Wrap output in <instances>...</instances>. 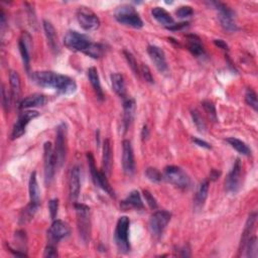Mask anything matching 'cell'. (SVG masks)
Listing matches in <instances>:
<instances>
[{"label":"cell","instance_id":"1","mask_svg":"<svg viewBox=\"0 0 258 258\" xmlns=\"http://www.w3.org/2000/svg\"><path fill=\"white\" fill-rule=\"evenodd\" d=\"M31 79L41 88H52L64 95L73 94L77 90V84L72 78L51 71L33 72Z\"/></svg>","mask_w":258,"mask_h":258},{"label":"cell","instance_id":"2","mask_svg":"<svg viewBox=\"0 0 258 258\" xmlns=\"http://www.w3.org/2000/svg\"><path fill=\"white\" fill-rule=\"evenodd\" d=\"M76 217L77 228L80 239L84 244H88L91 238V211L88 206L84 204H76Z\"/></svg>","mask_w":258,"mask_h":258},{"label":"cell","instance_id":"3","mask_svg":"<svg viewBox=\"0 0 258 258\" xmlns=\"http://www.w3.org/2000/svg\"><path fill=\"white\" fill-rule=\"evenodd\" d=\"M93 41L83 33L76 31H69L64 36V45L67 49L73 52H81L85 55L91 48Z\"/></svg>","mask_w":258,"mask_h":258},{"label":"cell","instance_id":"4","mask_svg":"<svg viewBox=\"0 0 258 258\" xmlns=\"http://www.w3.org/2000/svg\"><path fill=\"white\" fill-rule=\"evenodd\" d=\"M129 226L130 221L126 216H122L118 219L114 234V239L118 250L121 253H128L130 251V242H129Z\"/></svg>","mask_w":258,"mask_h":258},{"label":"cell","instance_id":"5","mask_svg":"<svg viewBox=\"0 0 258 258\" xmlns=\"http://www.w3.org/2000/svg\"><path fill=\"white\" fill-rule=\"evenodd\" d=\"M115 18L119 24L133 29H142L143 21L132 6L123 5L115 11Z\"/></svg>","mask_w":258,"mask_h":258},{"label":"cell","instance_id":"6","mask_svg":"<svg viewBox=\"0 0 258 258\" xmlns=\"http://www.w3.org/2000/svg\"><path fill=\"white\" fill-rule=\"evenodd\" d=\"M210 4L213 5L215 9H217L219 23L224 31L228 32H235L238 30V27H237V24H236V19H235V13L230 7H228L224 3L217 2V1L210 2Z\"/></svg>","mask_w":258,"mask_h":258},{"label":"cell","instance_id":"7","mask_svg":"<svg viewBox=\"0 0 258 258\" xmlns=\"http://www.w3.org/2000/svg\"><path fill=\"white\" fill-rule=\"evenodd\" d=\"M57 168L62 167L67 156V125L66 123H61L57 128L56 135V146L54 149Z\"/></svg>","mask_w":258,"mask_h":258},{"label":"cell","instance_id":"8","mask_svg":"<svg viewBox=\"0 0 258 258\" xmlns=\"http://www.w3.org/2000/svg\"><path fill=\"white\" fill-rule=\"evenodd\" d=\"M87 160H88V164H89V169H90V173H91V177L92 180L94 182V184L99 187L100 189H102L107 195H109L111 198H115V192L112 189L111 185L109 184L108 180H107V176L104 173V171H100L97 169L96 165H95V160L94 157L91 153L87 154Z\"/></svg>","mask_w":258,"mask_h":258},{"label":"cell","instance_id":"9","mask_svg":"<svg viewBox=\"0 0 258 258\" xmlns=\"http://www.w3.org/2000/svg\"><path fill=\"white\" fill-rule=\"evenodd\" d=\"M162 180L180 189H187L191 184L190 177L186 174V171L175 165H169L164 168Z\"/></svg>","mask_w":258,"mask_h":258},{"label":"cell","instance_id":"10","mask_svg":"<svg viewBox=\"0 0 258 258\" xmlns=\"http://www.w3.org/2000/svg\"><path fill=\"white\" fill-rule=\"evenodd\" d=\"M242 184V161L236 159L234 165L225 180V189L230 194L238 193Z\"/></svg>","mask_w":258,"mask_h":258},{"label":"cell","instance_id":"11","mask_svg":"<svg viewBox=\"0 0 258 258\" xmlns=\"http://www.w3.org/2000/svg\"><path fill=\"white\" fill-rule=\"evenodd\" d=\"M77 20L80 27L86 32L96 31L100 27L99 17L89 8L81 6L77 11Z\"/></svg>","mask_w":258,"mask_h":258},{"label":"cell","instance_id":"12","mask_svg":"<svg viewBox=\"0 0 258 258\" xmlns=\"http://www.w3.org/2000/svg\"><path fill=\"white\" fill-rule=\"evenodd\" d=\"M171 219V214L167 211H157L153 214L149 220V229L153 235L157 238H160L163 234L167 224Z\"/></svg>","mask_w":258,"mask_h":258},{"label":"cell","instance_id":"13","mask_svg":"<svg viewBox=\"0 0 258 258\" xmlns=\"http://www.w3.org/2000/svg\"><path fill=\"white\" fill-rule=\"evenodd\" d=\"M71 233L69 225L62 220H55L48 230V242L51 245H57L62 239L68 237Z\"/></svg>","mask_w":258,"mask_h":258},{"label":"cell","instance_id":"14","mask_svg":"<svg viewBox=\"0 0 258 258\" xmlns=\"http://www.w3.org/2000/svg\"><path fill=\"white\" fill-rule=\"evenodd\" d=\"M38 116L39 113L35 110H26L20 112L12 129L11 139H17L23 136L26 133V128L28 124Z\"/></svg>","mask_w":258,"mask_h":258},{"label":"cell","instance_id":"15","mask_svg":"<svg viewBox=\"0 0 258 258\" xmlns=\"http://www.w3.org/2000/svg\"><path fill=\"white\" fill-rule=\"evenodd\" d=\"M44 164H45V182L50 185L55 177L57 162L54 148L51 142H46L44 145Z\"/></svg>","mask_w":258,"mask_h":258},{"label":"cell","instance_id":"16","mask_svg":"<svg viewBox=\"0 0 258 258\" xmlns=\"http://www.w3.org/2000/svg\"><path fill=\"white\" fill-rule=\"evenodd\" d=\"M122 166L127 176H132L135 171V160L131 142L125 139L122 142Z\"/></svg>","mask_w":258,"mask_h":258},{"label":"cell","instance_id":"17","mask_svg":"<svg viewBox=\"0 0 258 258\" xmlns=\"http://www.w3.org/2000/svg\"><path fill=\"white\" fill-rule=\"evenodd\" d=\"M31 47L32 37L28 32H24L18 40V48L21 55V59H23L24 67L28 73H30L31 69Z\"/></svg>","mask_w":258,"mask_h":258},{"label":"cell","instance_id":"18","mask_svg":"<svg viewBox=\"0 0 258 258\" xmlns=\"http://www.w3.org/2000/svg\"><path fill=\"white\" fill-rule=\"evenodd\" d=\"M147 53L150 59H152L153 63L155 64L156 68L161 73H166L168 67H167L166 58H165V54L163 50L158 46H148Z\"/></svg>","mask_w":258,"mask_h":258},{"label":"cell","instance_id":"19","mask_svg":"<svg viewBox=\"0 0 258 258\" xmlns=\"http://www.w3.org/2000/svg\"><path fill=\"white\" fill-rule=\"evenodd\" d=\"M81 171L79 166H74L69 176V193H70V199L72 203H76L79 196H80V190H81Z\"/></svg>","mask_w":258,"mask_h":258},{"label":"cell","instance_id":"20","mask_svg":"<svg viewBox=\"0 0 258 258\" xmlns=\"http://www.w3.org/2000/svg\"><path fill=\"white\" fill-rule=\"evenodd\" d=\"M136 110L135 101L133 99H126L123 103V129L124 131H127L128 128L130 127Z\"/></svg>","mask_w":258,"mask_h":258},{"label":"cell","instance_id":"21","mask_svg":"<svg viewBox=\"0 0 258 258\" xmlns=\"http://www.w3.org/2000/svg\"><path fill=\"white\" fill-rule=\"evenodd\" d=\"M48 103L47 96L42 94H32L21 100L19 103V109H31L34 107L45 106Z\"/></svg>","mask_w":258,"mask_h":258},{"label":"cell","instance_id":"22","mask_svg":"<svg viewBox=\"0 0 258 258\" xmlns=\"http://www.w3.org/2000/svg\"><path fill=\"white\" fill-rule=\"evenodd\" d=\"M121 209L129 210V209H135V210H143L144 205L141 199V196L138 191H132L129 195L124 199L120 204Z\"/></svg>","mask_w":258,"mask_h":258},{"label":"cell","instance_id":"23","mask_svg":"<svg viewBox=\"0 0 258 258\" xmlns=\"http://www.w3.org/2000/svg\"><path fill=\"white\" fill-rule=\"evenodd\" d=\"M42 26H44V31H45V33L48 39L49 47L55 54H58L60 52V49H59L58 36H57V32H56L55 27L48 20L42 21Z\"/></svg>","mask_w":258,"mask_h":258},{"label":"cell","instance_id":"24","mask_svg":"<svg viewBox=\"0 0 258 258\" xmlns=\"http://www.w3.org/2000/svg\"><path fill=\"white\" fill-rule=\"evenodd\" d=\"M187 38V48L188 50L196 57H203L205 55L204 46L202 40L198 35L195 34H188Z\"/></svg>","mask_w":258,"mask_h":258},{"label":"cell","instance_id":"25","mask_svg":"<svg viewBox=\"0 0 258 258\" xmlns=\"http://www.w3.org/2000/svg\"><path fill=\"white\" fill-rule=\"evenodd\" d=\"M153 17L158 21L159 24L165 27L166 29L170 28L173 25H175V20L171 17V15L162 7H155L152 10Z\"/></svg>","mask_w":258,"mask_h":258},{"label":"cell","instance_id":"26","mask_svg":"<svg viewBox=\"0 0 258 258\" xmlns=\"http://www.w3.org/2000/svg\"><path fill=\"white\" fill-rule=\"evenodd\" d=\"M102 164L104 173L109 175L112 167V149L110 140L107 138L103 142V157H102Z\"/></svg>","mask_w":258,"mask_h":258},{"label":"cell","instance_id":"27","mask_svg":"<svg viewBox=\"0 0 258 258\" xmlns=\"http://www.w3.org/2000/svg\"><path fill=\"white\" fill-rule=\"evenodd\" d=\"M87 76H88V79L92 85V87L97 95V98L99 100H103L104 99V93H103V90H102V87H101V83H100V78H99V74H98V71L95 67H91L88 69L87 71Z\"/></svg>","mask_w":258,"mask_h":258},{"label":"cell","instance_id":"28","mask_svg":"<svg viewBox=\"0 0 258 258\" xmlns=\"http://www.w3.org/2000/svg\"><path fill=\"white\" fill-rule=\"evenodd\" d=\"M29 191H30V199H31L30 203L40 206V192L37 184L35 171H33V173H32L31 175L30 183H29Z\"/></svg>","mask_w":258,"mask_h":258},{"label":"cell","instance_id":"29","mask_svg":"<svg viewBox=\"0 0 258 258\" xmlns=\"http://www.w3.org/2000/svg\"><path fill=\"white\" fill-rule=\"evenodd\" d=\"M111 86L113 91L119 96L124 98L126 95V87H125V81L121 74L114 73L110 76Z\"/></svg>","mask_w":258,"mask_h":258},{"label":"cell","instance_id":"30","mask_svg":"<svg viewBox=\"0 0 258 258\" xmlns=\"http://www.w3.org/2000/svg\"><path fill=\"white\" fill-rule=\"evenodd\" d=\"M9 83L11 88V97L15 102H18L20 97V77L17 72L10 71L9 72Z\"/></svg>","mask_w":258,"mask_h":258},{"label":"cell","instance_id":"31","mask_svg":"<svg viewBox=\"0 0 258 258\" xmlns=\"http://www.w3.org/2000/svg\"><path fill=\"white\" fill-rule=\"evenodd\" d=\"M209 186H210L209 179L204 180L199 185V188L196 193V197H195V205L197 207H202L205 204V201L208 197V193H209Z\"/></svg>","mask_w":258,"mask_h":258},{"label":"cell","instance_id":"32","mask_svg":"<svg viewBox=\"0 0 258 258\" xmlns=\"http://www.w3.org/2000/svg\"><path fill=\"white\" fill-rule=\"evenodd\" d=\"M227 142L231 145V147H233L235 150H237L239 154L246 157L251 156V149L244 141L235 137H229L227 138Z\"/></svg>","mask_w":258,"mask_h":258},{"label":"cell","instance_id":"33","mask_svg":"<svg viewBox=\"0 0 258 258\" xmlns=\"http://www.w3.org/2000/svg\"><path fill=\"white\" fill-rule=\"evenodd\" d=\"M39 206L30 203L20 214V218H19V223L20 224H26L28 222H30L33 217L35 213L37 212Z\"/></svg>","mask_w":258,"mask_h":258},{"label":"cell","instance_id":"34","mask_svg":"<svg viewBox=\"0 0 258 258\" xmlns=\"http://www.w3.org/2000/svg\"><path fill=\"white\" fill-rule=\"evenodd\" d=\"M257 249H258L257 238H256V236H253V237H249L247 239V241L243 245V247L240 250V252L245 250V256L246 257L256 258L257 257Z\"/></svg>","mask_w":258,"mask_h":258},{"label":"cell","instance_id":"35","mask_svg":"<svg viewBox=\"0 0 258 258\" xmlns=\"http://www.w3.org/2000/svg\"><path fill=\"white\" fill-rule=\"evenodd\" d=\"M191 116H192V119H193L194 124L196 125L198 130H199L200 132L204 133V132L206 131V123H205L203 117L201 116V114L199 113V111H198V110H195V109L192 110V111H191Z\"/></svg>","mask_w":258,"mask_h":258},{"label":"cell","instance_id":"36","mask_svg":"<svg viewBox=\"0 0 258 258\" xmlns=\"http://www.w3.org/2000/svg\"><path fill=\"white\" fill-rule=\"evenodd\" d=\"M203 105V108L206 111V113L208 114V116L210 117V119L214 122H217L218 121V116H217V111H216V107H215L214 103L211 101H204L202 103Z\"/></svg>","mask_w":258,"mask_h":258},{"label":"cell","instance_id":"37","mask_svg":"<svg viewBox=\"0 0 258 258\" xmlns=\"http://www.w3.org/2000/svg\"><path fill=\"white\" fill-rule=\"evenodd\" d=\"M123 54H124V57L128 63V66L130 67V69L132 70V72L134 73V75L136 76H139L140 75V70L138 68V64H137V62L134 58V56L128 51H123Z\"/></svg>","mask_w":258,"mask_h":258},{"label":"cell","instance_id":"38","mask_svg":"<svg viewBox=\"0 0 258 258\" xmlns=\"http://www.w3.org/2000/svg\"><path fill=\"white\" fill-rule=\"evenodd\" d=\"M245 101L246 103L251 107V108L256 112L258 110V101H257V95L251 88L246 90L245 93Z\"/></svg>","mask_w":258,"mask_h":258},{"label":"cell","instance_id":"39","mask_svg":"<svg viewBox=\"0 0 258 258\" xmlns=\"http://www.w3.org/2000/svg\"><path fill=\"white\" fill-rule=\"evenodd\" d=\"M145 176L146 178L154 183H160L162 180V175L157 168L154 167H148L145 170Z\"/></svg>","mask_w":258,"mask_h":258},{"label":"cell","instance_id":"40","mask_svg":"<svg viewBox=\"0 0 258 258\" xmlns=\"http://www.w3.org/2000/svg\"><path fill=\"white\" fill-rule=\"evenodd\" d=\"M176 14L180 18H188V17H190V16H192L194 14V10H193V8L191 6H188V5L181 6V7H179L177 9Z\"/></svg>","mask_w":258,"mask_h":258},{"label":"cell","instance_id":"41","mask_svg":"<svg viewBox=\"0 0 258 258\" xmlns=\"http://www.w3.org/2000/svg\"><path fill=\"white\" fill-rule=\"evenodd\" d=\"M143 197H144L145 202L147 203V205L149 206L150 209H152V210L158 209V203H157L156 198L148 191H143Z\"/></svg>","mask_w":258,"mask_h":258},{"label":"cell","instance_id":"42","mask_svg":"<svg viewBox=\"0 0 258 258\" xmlns=\"http://www.w3.org/2000/svg\"><path fill=\"white\" fill-rule=\"evenodd\" d=\"M1 95H2V105H3V108H4L5 112H8V111H9V108H10V103H11L12 97H10V96L8 95V93L6 92V89H5V87H4V85H2Z\"/></svg>","mask_w":258,"mask_h":258},{"label":"cell","instance_id":"43","mask_svg":"<svg viewBox=\"0 0 258 258\" xmlns=\"http://www.w3.org/2000/svg\"><path fill=\"white\" fill-rule=\"evenodd\" d=\"M58 210H59V200L58 199L51 200L50 203H49V211H50L51 218L53 220H55L56 217H57Z\"/></svg>","mask_w":258,"mask_h":258},{"label":"cell","instance_id":"44","mask_svg":"<svg viewBox=\"0 0 258 258\" xmlns=\"http://www.w3.org/2000/svg\"><path fill=\"white\" fill-rule=\"evenodd\" d=\"M140 74L143 76L144 80L150 84H153L155 82L154 77L152 75V72H150L149 68L146 66V64H142L141 68H140Z\"/></svg>","mask_w":258,"mask_h":258},{"label":"cell","instance_id":"45","mask_svg":"<svg viewBox=\"0 0 258 258\" xmlns=\"http://www.w3.org/2000/svg\"><path fill=\"white\" fill-rule=\"evenodd\" d=\"M59 254H58V250L56 248L55 245H51L49 244L46 249H45V253H44V257H58Z\"/></svg>","mask_w":258,"mask_h":258},{"label":"cell","instance_id":"46","mask_svg":"<svg viewBox=\"0 0 258 258\" xmlns=\"http://www.w3.org/2000/svg\"><path fill=\"white\" fill-rule=\"evenodd\" d=\"M192 140H193L194 143H195L198 146H200V147H203V148H206V149H211L212 148L210 143H208L205 140H202V139H200L198 137H193Z\"/></svg>","mask_w":258,"mask_h":258},{"label":"cell","instance_id":"47","mask_svg":"<svg viewBox=\"0 0 258 258\" xmlns=\"http://www.w3.org/2000/svg\"><path fill=\"white\" fill-rule=\"evenodd\" d=\"M214 44L216 45L218 48L224 50V51H228L229 50V47L228 45L226 44V42L223 40V39H215L214 40Z\"/></svg>","mask_w":258,"mask_h":258},{"label":"cell","instance_id":"48","mask_svg":"<svg viewBox=\"0 0 258 258\" xmlns=\"http://www.w3.org/2000/svg\"><path fill=\"white\" fill-rule=\"evenodd\" d=\"M220 176H221V171H219L217 169H212L211 173H210L209 181H216V180L219 179Z\"/></svg>","mask_w":258,"mask_h":258},{"label":"cell","instance_id":"49","mask_svg":"<svg viewBox=\"0 0 258 258\" xmlns=\"http://www.w3.org/2000/svg\"><path fill=\"white\" fill-rule=\"evenodd\" d=\"M188 25H189V23H181V24H175V25H173V26H171L170 28H168L167 30H169V31H180V30H182V29H184V28L188 27Z\"/></svg>","mask_w":258,"mask_h":258},{"label":"cell","instance_id":"50","mask_svg":"<svg viewBox=\"0 0 258 258\" xmlns=\"http://www.w3.org/2000/svg\"><path fill=\"white\" fill-rule=\"evenodd\" d=\"M148 135H149V130H148V127H147L146 125H144V126H143V129H142V134H141V136H142V139L144 140L145 138H147V137H148Z\"/></svg>","mask_w":258,"mask_h":258}]
</instances>
